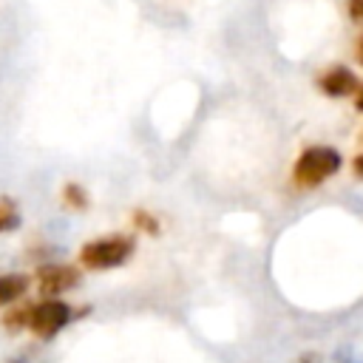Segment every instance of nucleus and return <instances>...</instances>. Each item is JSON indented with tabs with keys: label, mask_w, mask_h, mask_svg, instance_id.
Segmentation results:
<instances>
[{
	"label": "nucleus",
	"mask_w": 363,
	"mask_h": 363,
	"mask_svg": "<svg viewBox=\"0 0 363 363\" xmlns=\"http://www.w3.org/2000/svg\"><path fill=\"white\" fill-rule=\"evenodd\" d=\"M28 284H31V278L23 275V272H6V275H0V306H9L14 301H20L28 292Z\"/></svg>",
	"instance_id": "6"
},
{
	"label": "nucleus",
	"mask_w": 363,
	"mask_h": 363,
	"mask_svg": "<svg viewBox=\"0 0 363 363\" xmlns=\"http://www.w3.org/2000/svg\"><path fill=\"white\" fill-rule=\"evenodd\" d=\"M346 14L352 23H363V0H346Z\"/></svg>",
	"instance_id": "11"
},
{
	"label": "nucleus",
	"mask_w": 363,
	"mask_h": 363,
	"mask_svg": "<svg viewBox=\"0 0 363 363\" xmlns=\"http://www.w3.org/2000/svg\"><path fill=\"white\" fill-rule=\"evenodd\" d=\"M20 227V210H17V201L3 196L0 199V233H11Z\"/></svg>",
	"instance_id": "9"
},
{
	"label": "nucleus",
	"mask_w": 363,
	"mask_h": 363,
	"mask_svg": "<svg viewBox=\"0 0 363 363\" xmlns=\"http://www.w3.org/2000/svg\"><path fill=\"white\" fill-rule=\"evenodd\" d=\"M340 164H343L340 150H335L329 145H309L298 153V159L292 164V184L298 190H315L323 182H329L332 176H337Z\"/></svg>",
	"instance_id": "1"
},
{
	"label": "nucleus",
	"mask_w": 363,
	"mask_h": 363,
	"mask_svg": "<svg viewBox=\"0 0 363 363\" xmlns=\"http://www.w3.org/2000/svg\"><path fill=\"white\" fill-rule=\"evenodd\" d=\"M130 221H133V227H136L139 233H147V235H159V233H162L159 216H153V213L145 210V207H136V210L130 213Z\"/></svg>",
	"instance_id": "8"
},
{
	"label": "nucleus",
	"mask_w": 363,
	"mask_h": 363,
	"mask_svg": "<svg viewBox=\"0 0 363 363\" xmlns=\"http://www.w3.org/2000/svg\"><path fill=\"white\" fill-rule=\"evenodd\" d=\"M71 318H74V312H71V306H68L65 301H60V298H43L40 303H31L28 329H31L37 337L48 340V337H54L60 329H65Z\"/></svg>",
	"instance_id": "3"
},
{
	"label": "nucleus",
	"mask_w": 363,
	"mask_h": 363,
	"mask_svg": "<svg viewBox=\"0 0 363 363\" xmlns=\"http://www.w3.org/2000/svg\"><path fill=\"white\" fill-rule=\"evenodd\" d=\"M28 312H31V303L14 306L11 312L3 315V326L6 329H23V326H28Z\"/></svg>",
	"instance_id": "10"
},
{
	"label": "nucleus",
	"mask_w": 363,
	"mask_h": 363,
	"mask_svg": "<svg viewBox=\"0 0 363 363\" xmlns=\"http://www.w3.org/2000/svg\"><path fill=\"white\" fill-rule=\"evenodd\" d=\"M352 102H354V108L363 113V82L357 85V91H354V96H352Z\"/></svg>",
	"instance_id": "13"
},
{
	"label": "nucleus",
	"mask_w": 363,
	"mask_h": 363,
	"mask_svg": "<svg viewBox=\"0 0 363 363\" xmlns=\"http://www.w3.org/2000/svg\"><path fill=\"white\" fill-rule=\"evenodd\" d=\"M34 278H37L40 295L57 298V295H62V292H68L79 284V269L71 267V264H43L34 272Z\"/></svg>",
	"instance_id": "4"
},
{
	"label": "nucleus",
	"mask_w": 363,
	"mask_h": 363,
	"mask_svg": "<svg viewBox=\"0 0 363 363\" xmlns=\"http://www.w3.org/2000/svg\"><path fill=\"white\" fill-rule=\"evenodd\" d=\"M352 173H354L357 179H363V153H357V156L352 159Z\"/></svg>",
	"instance_id": "12"
},
{
	"label": "nucleus",
	"mask_w": 363,
	"mask_h": 363,
	"mask_svg": "<svg viewBox=\"0 0 363 363\" xmlns=\"http://www.w3.org/2000/svg\"><path fill=\"white\" fill-rule=\"evenodd\" d=\"M354 57H357V62L363 65V34L357 37V48H354Z\"/></svg>",
	"instance_id": "14"
},
{
	"label": "nucleus",
	"mask_w": 363,
	"mask_h": 363,
	"mask_svg": "<svg viewBox=\"0 0 363 363\" xmlns=\"http://www.w3.org/2000/svg\"><path fill=\"white\" fill-rule=\"evenodd\" d=\"M360 79L357 74L349 68V65H329L320 77H318V88L323 96L329 99H346V96H354Z\"/></svg>",
	"instance_id": "5"
},
{
	"label": "nucleus",
	"mask_w": 363,
	"mask_h": 363,
	"mask_svg": "<svg viewBox=\"0 0 363 363\" xmlns=\"http://www.w3.org/2000/svg\"><path fill=\"white\" fill-rule=\"evenodd\" d=\"M60 201H62V207H68L74 213H82L91 207V196L79 182H65L60 190Z\"/></svg>",
	"instance_id": "7"
},
{
	"label": "nucleus",
	"mask_w": 363,
	"mask_h": 363,
	"mask_svg": "<svg viewBox=\"0 0 363 363\" xmlns=\"http://www.w3.org/2000/svg\"><path fill=\"white\" fill-rule=\"evenodd\" d=\"M133 250H136L133 235H125V233L102 235V238H94L79 247V264L94 272L113 269V267H122L133 255Z\"/></svg>",
	"instance_id": "2"
}]
</instances>
